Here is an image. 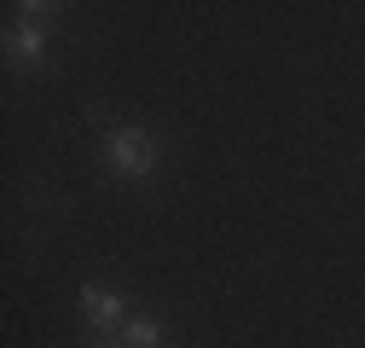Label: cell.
<instances>
[{"label":"cell","instance_id":"cell-3","mask_svg":"<svg viewBox=\"0 0 365 348\" xmlns=\"http://www.w3.org/2000/svg\"><path fill=\"white\" fill-rule=\"evenodd\" d=\"M81 308H87V319H93V331L99 337H122V325H128V314H122V296H110V290H81Z\"/></svg>","mask_w":365,"mask_h":348},{"label":"cell","instance_id":"cell-2","mask_svg":"<svg viewBox=\"0 0 365 348\" xmlns=\"http://www.w3.org/2000/svg\"><path fill=\"white\" fill-rule=\"evenodd\" d=\"M41 12H53V6H24V18L12 24V58L29 70L41 64V53H47V35H41Z\"/></svg>","mask_w":365,"mask_h":348},{"label":"cell","instance_id":"cell-5","mask_svg":"<svg viewBox=\"0 0 365 348\" xmlns=\"http://www.w3.org/2000/svg\"><path fill=\"white\" fill-rule=\"evenodd\" d=\"M93 348H122V337H110V342H93Z\"/></svg>","mask_w":365,"mask_h":348},{"label":"cell","instance_id":"cell-4","mask_svg":"<svg viewBox=\"0 0 365 348\" xmlns=\"http://www.w3.org/2000/svg\"><path fill=\"white\" fill-rule=\"evenodd\" d=\"M122 348H168V337H163L157 319H128L122 325Z\"/></svg>","mask_w":365,"mask_h":348},{"label":"cell","instance_id":"cell-1","mask_svg":"<svg viewBox=\"0 0 365 348\" xmlns=\"http://www.w3.org/2000/svg\"><path fill=\"white\" fill-rule=\"evenodd\" d=\"M110 168L128 174V180H145V174L157 168V145L145 128H116L110 134Z\"/></svg>","mask_w":365,"mask_h":348}]
</instances>
